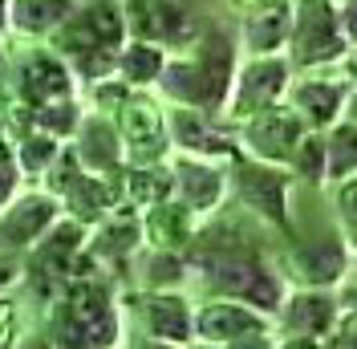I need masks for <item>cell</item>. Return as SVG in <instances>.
<instances>
[{
  "instance_id": "cell-1",
  "label": "cell",
  "mask_w": 357,
  "mask_h": 349,
  "mask_svg": "<svg viewBox=\"0 0 357 349\" xmlns=\"http://www.w3.org/2000/svg\"><path fill=\"white\" fill-rule=\"evenodd\" d=\"M126 45V13L114 0H82L53 37L49 49L73 69V77L106 82L118 69V53Z\"/></svg>"
},
{
  "instance_id": "cell-2",
  "label": "cell",
  "mask_w": 357,
  "mask_h": 349,
  "mask_svg": "<svg viewBox=\"0 0 357 349\" xmlns=\"http://www.w3.org/2000/svg\"><path fill=\"white\" fill-rule=\"evenodd\" d=\"M118 341V313L110 288L93 276H77L66 284L53 309V346L57 349H114Z\"/></svg>"
},
{
  "instance_id": "cell-3",
  "label": "cell",
  "mask_w": 357,
  "mask_h": 349,
  "mask_svg": "<svg viewBox=\"0 0 357 349\" xmlns=\"http://www.w3.org/2000/svg\"><path fill=\"white\" fill-rule=\"evenodd\" d=\"M199 264L207 272V281H211V288L227 292L231 301H248L256 309L280 305V284L256 256H248V252H211Z\"/></svg>"
},
{
  "instance_id": "cell-4",
  "label": "cell",
  "mask_w": 357,
  "mask_h": 349,
  "mask_svg": "<svg viewBox=\"0 0 357 349\" xmlns=\"http://www.w3.org/2000/svg\"><path fill=\"white\" fill-rule=\"evenodd\" d=\"M61 219V199L49 191H21L0 207V252H29Z\"/></svg>"
},
{
  "instance_id": "cell-5",
  "label": "cell",
  "mask_w": 357,
  "mask_h": 349,
  "mask_svg": "<svg viewBox=\"0 0 357 349\" xmlns=\"http://www.w3.org/2000/svg\"><path fill=\"white\" fill-rule=\"evenodd\" d=\"M17 98L29 110L73 98V69L53 49H29L24 61L17 66Z\"/></svg>"
},
{
  "instance_id": "cell-6",
  "label": "cell",
  "mask_w": 357,
  "mask_h": 349,
  "mask_svg": "<svg viewBox=\"0 0 357 349\" xmlns=\"http://www.w3.org/2000/svg\"><path fill=\"white\" fill-rule=\"evenodd\" d=\"M118 134H122V154H130L134 167H151L167 151V118L146 98H126L122 102Z\"/></svg>"
},
{
  "instance_id": "cell-7",
  "label": "cell",
  "mask_w": 357,
  "mask_h": 349,
  "mask_svg": "<svg viewBox=\"0 0 357 349\" xmlns=\"http://www.w3.org/2000/svg\"><path fill=\"white\" fill-rule=\"evenodd\" d=\"M292 49H296V61H325L341 53V37H337V21L333 8L309 0L296 8V29H292Z\"/></svg>"
},
{
  "instance_id": "cell-8",
  "label": "cell",
  "mask_w": 357,
  "mask_h": 349,
  "mask_svg": "<svg viewBox=\"0 0 357 349\" xmlns=\"http://www.w3.org/2000/svg\"><path fill=\"white\" fill-rule=\"evenodd\" d=\"M77 158H82V167L89 174H114L122 167V134L114 126L106 114H89L82 118V126H77Z\"/></svg>"
},
{
  "instance_id": "cell-9",
  "label": "cell",
  "mask_w": 357,
  "mask_h": 349,
  "mask_svg": "<svg viewBox=\"0 0 357 349\" xmlns=\"http://www.w3.org/2000/svg\"><path fill=\"white\" fill-rule=\"evenodd\" d=\"M82 0H8V33L13 37H53L73 17Z\"/></svg>"
},
{
  "instance_id": "cell-10",
  "label": "cell",
  "mask_w": 357,
  "mask_h": 349,
  "mask_svg": "<svg viewBox=\"0 0 357 349\" xmlns=\"http://www.w3.org/2000/svg\"><path fill=\"white\" fill-rule=\"evenodd\" d=\"M260 329H264V321L252 309L231 305V301H211V305H203L195 313V333L203 341H215V346H231V341L252 337Z\"/></svg>"
},
{
  "instance_id": "cell-11",
  "label": "cell",
  "mask_w": 357,
  "mask_h": 349,
  "mask_svg": "<svg viewBox=\"0 0 357 349\" xmlns=\"http://www.w3.org/2000/svg\"><path fill=\"white\" fill-rule=\"evenodd\" d=\"M284 89V66L280 61H272V57H264V61H252V66L244 69V77L236 82V114H264V110H272V102H276V94Z\"/></svg>"
},
{
  "instance_id": "cell-12",
  "label": "cell",
  "mask_w": 357,
  "mask_h": 349,
  "mask_svg": "<svg viewBox=\"0 0 357 349\" xmlns=\"http://www.w3.org/2000/svg\"><path fill=\"white\" fill-rule=\"evenodd\" d=\"M296 118H292L289 110H264V114H256L252 122H248V147L260 154V158H289L296 151Z\"/></svg>"
},
{
  "instance_id": "cell-13",
  "label": "cell",
  "mask_w": 357,
  "mask_h": 349,
  "mask_svg": "<svg viewBox=\"0 0 357 349\" xmlns=\"http://www.w3.org/2000/svg\"><path fill=\"white\" fill-rule=\"evenodd\" d=\"M142 317H146L151 337L167 341V346H175V341H191V333H195V317H191L187 301H183V297H171V292H155V297H146V301H142Z\"/></svg>"
},
{
  "instance_id": "cell-14",
  "label": "cell",
  "mask_w": 357,
  "mask_h": 349,
  "mask_svg": "<svg viewBox=\"0 0 357 349\" xmlns=\"http://www.w3.org/2000/svg\"><path fill=\"white\" fill-rule=\"evenodd\" d=\"M114 199L118 195H114L106 174H82L66 195H61V207L69 211V219H77L86 228V223H102V219L110 216Z\"/></svg>"
},
{
  "instance_id": "cell-15",
  "label": "cell",
  "mask_w": 357,
  "mask_h": 349,
  "mask_svg": "<svg viewBox=\"0 0 357 349\" xmlns=\"http://www.w3.org/2000/svg\"><path fill=\"white\" fill-rule=\"evenodd\" d=\"M191 61H195V73H199L203 86V106L207 110L223 106V98L231 89V45L223 37H211L199 49V57H191Z\"/></svg>"
},
{
  "instance_id": "cell-16",
  "label": "cell",
  "mask_w": 357,
  "mask_h": 349,
  "mask_svg": "<svg viewBox=\"0 0 357 349\" xmlns=\"http://www.w3.org/2000/svg\"><path fill=\"white\" fill-rule=\"evenodd\" d=\"M175 187H178V195H183V207H191V211H211L223 195V174L211 171L207 163L187 158V163L175 167Z\"/></svg>"
},
{
  "instance_id": "cell-17",
  "label": "cell",
  "mask_w": 357,
  "mask_h": 349,
  "mask_svg": "<svg viewBox=\"0 0 357 349\" xmlns=\"http://www.w3.org/2000/svg\"><path fill=\"white\" fill-rule=\"evenodd\" d=\"M240 191L256 211H268L276 223H284V179L260 167H244L240 171Z\"/></svg>"
},
{
  "instance_id": "cell-18",
  "label": "cell",
  "mask_w": 357,
  "mask_h": 349,
  "mask_svg": "<svg viewBox=\"0 0 357 349\" xmlns=\"http://www.w3.org/2000/svg\"><path fill=\"white\" fill-rule=\"evenodd\" d=\"M162 49L155 41H130L122 45V53H118V73H122V82L126 86H151L162 77Z\"/></svg>"
},
{
  "instance_id": "cell-19",
  "label": "cell",
  "mask_w": 357,
  "mask_h": 349,
  "mask_svg": "<svg viewBox=\"0 0 357 349\" xmlns=\"http://www.w3.org/2000/svg\"><path fill=\"white\" fill-rule=\"evenodd\" d=\"M13 154H17V167H21L24 179H45V171L53 167V158L61 154V142L41 131H21L17 142H13Z\"/></svg>"
},
{
  "instance_id": "cell-20",
  "label": "cell",
  "mask_w": 357,
  "mask_h": 349,
  "mask_svg": "<svg viewBox=\"0 0 357 349\" xmlns=\"http://www.w3.org/2000/svg\"><path fill=\"white\" fill-rule=\"evenodd\" d=\"M284 325L292 333H301V337H317V333H325V329L333 325V301L321 297V292H305V297L289 301Z\"/></svg>"
},
{
  "instance_id": "cell-21",
  "label": "cell",
  "mask_w": 357,
  "mask_h": 349,
  "mask_svg": "<svg viewBox=\"0 0 357 349\" xmlns=\"http://www.w3.org/2000/svg\"><path fill=\"white\" fill-rule=\"evenodd\" d=\"M82 106L73 102V98H61V102H49V106H37L29 110V126L41 134H53L57 142H66V138H73L77 134V126H82Z\"/></svg>"
},
{
  "instance_id": "cell-22",
  "label": "cell",
  "mask_w": 357,
  "mask_h": 349,
  "mask_svg": "<svg viewBox=\"0 0 357 349\" xmlns=\"http://www.w3.org/2000/svg\"><path fill=\"white\" fill-rule=\"evenodd\" d=\"M167 131L175 138L178 147H187V151L195 154H211V151H223L220 138L211 134V126L199 118V110H171V118H167Z\"/></svg>"
},
{
  "instance_id": "cell-23",
  "label": "cell",
  "mask_w": 357,
  "mask_h": 349,
  "mask_svg": "<svg viewBox=\"0 0 357 349\" xmlns=\"http://www.w3.org/2000/svg\"><path fill=\"white\" fill-rule=\"evenodd\" d=\"M146 232H151V240H155L158 248L183 244L191 236V207H183V203H158V207H151Z\"/></svg>"
},
{
  "instance_id": "cell-24",
  "label": "cell",
  "mask_w": 357,
  "mask_h": 349,
  "mask_svg": "<svg viewBox=\"0 0 357 349\" xmlns=\"http://www.w3.org/2000/svg\"><path fill=\"white\" fill-rule=\"evenodd\" d=\"M171 187H175V174H167V171L138 167V171L126 174V195H130L138 207H158V203H167Z\"/></svg>"
},
{
  "instance_id": "cell-25",
  "label": "cell",
  "mask_w": 357,
  "mask_h": 349,
  "mask_svg": "<svg viewBox=\"0 0 357 349\" xmlns=\"http://www.w3.org/2000/svg\"><path fill=\"white\" fill-rule=\"evenodd\" d=\"M354 167H357V126L349 122V126H337L329 134V142H325V174L341 179Z\"/></svg>"
},
{
  "instance_id": "cell-26",
  "label": "cell",
  "mask_w": 357,
  "mask_h": 349,
  "mask_svg": "<svg viewBox=\"0 0 357 349\" xmlns=\"http://www.w3.org/2000/svg\"><path fill=\"white\" fill-rule=\"evenodd\" d=\"M296 260H301V268H305V276H309V281H337L345 256H341V248H337L333 240H321L317 248L301 252Z\"/></svg>"
},
{
  "instance_id": "cell-27",
  "label": "cell",
  "mask_w": 357,
  "mask_h": 349,
  "mask_svg": "<svg viewBox=\"0 0 357 349\" xmlns=\"http://www.w3.org/2000/svg\"><path fill=\"white\" fill-rule=\"evenodd\" d=\"M138 240V223L134 219H122V216H110L106 219V228H102V236L93 240V252L98 256H126Z\"/></svg>"
},
{
  "instance_id": "cell-28",
  "label": "cell",
  "mask_w": 357,
  "mask_h": 349,
  "mask_svg": "<svg viewBox=\"0 0 357 349\" xmlns=\"http://www.w3.org/2000/svg\"><path fill=\"white\" fill-rule=\"evenodd\" d=\"M296 106L309 114L312 122H329L337 114V106H341V94H337L333 86H317V82H309V86L296 89Z\"/></svg>"
},
{
  "instance_id": "cell-29",
  "label": "cell",
  "mask_w": 357,
  "mask_h": 349,
  "mask_svg": "<svg viewBox=\"0 0 357 349\" xmlns=\"http://www.w3.org/2000/svg\"><path fill=\"white\" fill-rule=\"evenodd\" d=\"M284 29H289V17H284L280 8H272V13H256V17L248 21V41L256 45V49H276L280 37H284Z\"/></svg>"
},
{
  "instance_id": "cell-30",
  "label": "cell",
  "mask_w": 357,
  "mask_h": 349,
  "mask_svg": "<svg viewBox=\"0 0 357 349\" xmlns=\"http://www.w3.org/2000/svg\"><path fill=\"white\" fill-rule=\"evenodd\" d=\"M24 337V305L4 288L0 292V349H17Z\"/></svg>"
},
{
  "instance_id": "cell-31",
  "label": "cell",
  "mask_w": 357,
  "mask_h": 349,
  "mask_svg": "<svg viewBox=\"0 0 357 349\" xmlns=\"http://www.w3.org/2000/svg\"><path fill=\"white\" fill-rule=\"evenodd\" d=\"M17 195H21V167H17L13 147L0 138V207H8Z\"/></svg>"
},
{
  "instance_id": "cell-32",
  "label": "cell",
  "mask_w": 357,
  "mask_h": 349,
  "mask_svg": "<svg viewBox=\"0 0 357 349\" xmlns=\"http://www.w3.org/2000/svg\"><path fill=\"white\" fill-rule=\"evenodd\" d=\"M292 158H296V167H301L305 174H321V171H325V142L309 138L301 151H292Z\"/></svg>"
},
{
  "instance_id": "cell-33",
  "label": "cell",
  "mask_w": 357,
  "mask_h": 349,
  "mask_svg": "<svg viewBox=\"0 0 357 349\" xmlns=\"http://www.w3.org/2000/svg\"><path fill=\"white\" fill-rule=\"evenodd\" d=\"M21 268H24V264L17 260V256H0V292L17 284V276H21Z\"/></svg>"
},
{
  "instance_id": "cell-34",
  "label": "cell",
  "mask_w": 357,
  "mask_h": 349,
  "mask_svg": "<svg viewBox=\"0 0 357 349\" xmlns=\"http://www.w3.org/2000/svg\"><path fill=\"white\" fill-rule=\"evenodd\" d=\"M341 346L357 349V313H349V317H345V325H341Z\"/></svg>"
},
{
  "instance_id": "cell-35",
  "label": "cell",
  "mask_w": 357,
  "mask_h": 349,
  "mask_svg": "<svg viewBox=\"0 0 357 349\" xmlns=\"http://www.w3.org/2000/svg\"><path fill=\"white\" fill-rule=\"evenodd\" d=\"M17 349H57L53 346V337H41V333H29V337H21V346Z\"/></svg>"
},
{
  "instance_id": "cell-36",
  "label": "cell",
  "mask_w": 357,
  "mask_h": 349,
  "mask_svg": "<svg viewBox=\"0 0 357 349\" xmlns=\"http://www.w3.org/2000/svg\"><path fill=\"white\" fill-rule=\"evenodd\" d=\"M227 349H272V346H268V337L252 333V337H240V341H231Z\"/></svg>"
},
{
  "instance_id": "cell-37",
  "label": "cell",
  "mask_w": 357,
  "mask_h": 349,
  "mask_svg": "<svg viewBox=\"0 0 357 349\" xmlns=\"http://www.w3.org/2000/svg\"><path fill=\"white\" fill-rule=\"evenodd\" d=\"M280 349H321V346H317L312 337H301V333H296V337H289V341H284Z\"/></svg>"
},
{
  "instance_id": "cell-38",
  "label": "cell",
  "mask_w": 357,
  "mask_h": 349,
  "mask_svg": "<svg viewBox=\"0 0 357 349\" xmlns=\"http://www.w3.org/2000/svg\"><path fill=\"white\" fill-rule=\"evenodd\" d=\"M345 33H349V37L357 41V0L349 4V13H345Z\"/></svg>"
},
{
  "instance_id": "cell-39",
  "label": "cell",
  "mask_w": 357,
  "mask_h": 349,
  "mask_svg": "<svg viewBox=\"0 0 357 349\" xmlns=\"http://www.w3.org/2000/svg\"><path fill=\"white\" fill-rule=\"evenodd\" d=\"M0 33H8V0H0Z\"/></svg>"
},
{
  "instance_id": "cell-40",
  "label": "cell",
  "mask_w": 357,
  "mask_h": 349,
  "mask_svg": "<svg viewBox=\"0 0 357 349\" xmlns=\"http://www.w3.org/2000/svg\"><path fill=\"white\" fill-rule=\"evenodd\" d=\"M345 203H349V211L357 216V187H349V191H345Z\"/></svg>"
},
{
  "instance_id": "cell-41",
  "label": "cell",
  "mask_w": 357,
  "mask_h": 349,
  "mask_svg": "<svg viewBox=\"0 0 357 349\" xmlns=\"http://www.w3.org/2000/svg\"><path fill=\"white\" fill-rule=\"evenodd\" d=\"M142 349H171L167 341H151V346H142Z\"/></svg>"
},
{
  "instance_id": "cell-42",
  "label": "cell",
  "mask_w": 357,
  "mask_h": 349,
  "mask_svg": "<svg viewBox=\"0 0 357 349\" xmlns=\"http://www.w3.org/2000/svg\"><path fill=\"white\" fill-rule=\"evenodd\" d=\"M354 110H357V98H354Z\"/></svg>"
},
{
  "instance_id": "cell-43",
  "label": "cell",
  "mask_w": 357,
  "mask_h": 349,
  "mask_svg": "<svg viewBox=\"0 0 357 349\" xmlns=\"http://www.w3.org/2000/svg\"><path fill=\"white\" fill-rule=\"evenodd\" d=\"M337 349H345V346H337Z\"/></svg>"
},
{
  "instance_id": "cell-44",
  "label": "cell",
  "mask_w": 357,
  "mask_h": 349,
  "mask_svg": "<svg viewBox=\"0 0 357 349\" xmlns=\"http://www.w3.org/2000/svg\"><path fill=\"white\" fill-rule=\"evenodd\" d=\"M195 349H199V346H195Z\"/></svg>"
}]
</instances>
